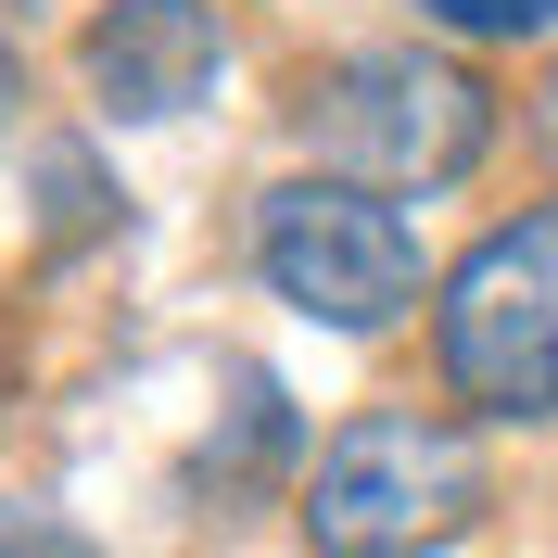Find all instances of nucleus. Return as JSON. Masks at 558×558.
Masks as SVG:
<instances>
[{"instance_id": "obj_1", "label": "nucleus", "mask_w": 558, "mask_h": 558, "mask_svg": "<svg viewBox=\"0 0 558 558\" xmlns=\"http://www.w3.org/2000/svg\"><path fill=\"white\" fill-rule=\"evenodd\" d=\"M305 153L355 191H445V178L483 166L495 140V89L445 51H343L330 76H305V102H292Z\"/></svg>"}, {"instance_id": "obj_2", "label": "nucleus", "mask_w": 558, "mask_h": 558, "mask_svg": "<svg viewBox=\"0 0 558 558\" xmlns=\"http://www.w3.org/2000/svg\"><path fill=\"white\" fill-rule=\"evenodd\" d=\"M470 521H483V457H470L457 418H418V407L343 418L305 470L317 558H418V546H457Z\"/></svg>"}, {"instance_id": "obj_3", "label": "nucleus", "mask_w": 558, "mask_h": 558, "mask_svg": "<svg viewBox=\"0 0 558 558\" xmlns=\"http://www.w3.org/2000/svg\"><path fill=\"white\" fill-rule=\"evenodd\" d=\"M432 368L483 418H558V204L508 216L432 292Z\"/></svg>"}, {"instance_id": "obj_4", "label": "nucleus", "mask_w": 558, "mask_h": 558, "mask_svg": "<svg viewBox=\"0 0 558 558\" xmlns=\"http://www.w3.org/2000/svg\"><path fill=\"white\" fill-rule=\"evenodd\" d=\"M254 267L292 317L317 330H393L418 305V242L407 216L381 191H355V178H279L267 204H254Z\"/></svg>"}, {"instance_id": "obj_5", "label": "nucleus", "mask_w": 558, "mask_h": 558, "mask_svg": "<svg viewBox=\"0 0 558 558\" xmlns=\"http://www.w3.org/2000/svg\"><path fill=\"white\" fill-rule=\"evenodd\" d=\"M229 64V26H216V0H102L89 38H76V76H89V102L153 128V114H191Z\"/></svg>"}, {"instance_id": "obj_6", "label": "nucleus", "mask_w": 558, "mask_h": 558, "mask_svg": "<svg viewBox=\"0 0 558 558\" xmlns=\"http://www.w3.org/2000/svg\"><path fill=\"white\" fill-rule=\"evenodd\" d=\"M432 26H457V38H546L558 26V0H418Z\"/></svg>"}, {"instance_id": "obj_7", "label": "nucleus", "mask_w": 558, "mask_h": 558, "mask_svg": "<svg viewBox=\"0 0 558 558\" xmlns=\"http://www.w3.org/2000/svg\"><path fill=\"white\" fill-rule=\"evenodd\" d=\"M13 102H26V64H13V38H0V140H13Z\"/></svg>"}, {"instance_id": "obj_8", "label": "nucleus", "mask_w": 558, "mask_h": 558, "mask_svg": "<svg viewBox=\"0 0 558 558\" xmlns=\"http://www.w3.org/2000/svg\"><path fill=\"white\" fill-rule=\"evenodd\" d=\"M533 128H546V153H558V76H546V89H533Z\"/></svg>"}]
</instances>
